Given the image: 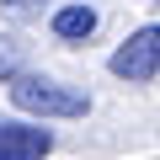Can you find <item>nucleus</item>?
Segmentation results:
<instances>
[{
	"instance_id": "nucleus-1",
	"label": "nucleus",
	"mask_w": 160,
	"mask_h": 160,
	"mask_svg": "<svg viewBox=\"0 0 160 160\" xmlns=\"http://www.w3.org/2000/svg\"><path fill=\"white\" fill-rule=\"evenodd\" d=\"M11 102L27 118H86L91 112V96L86 91L59 86V80H43V75H16L11 80Z\"/></svg>"
},
{
	"instance_id": "nucleus-2",
	"label": "nucleus",
	"mask_w": 160,
	"mask_h": 160,
	"mask_svg": "<svg viewBox=\"0 0 160 160\" xmlns=\"http://www.w3.org/2000/svg\"><path fill=\"white\" fill-rule=\"evenodd\" d=\"M112 75L118 80H155L160 75V22L139 27L118 53H112Z\"/></svg>"
},
{
	"instance_id": "nucleus-3",
	"label": "nucleus",
	"mask_w": 160,
	"mask_h": 160,
	"mask_svg": "<svg viewBox=\"0 0 160 160\" xmlns=\"http://www.w3.org/2000/svg\"><path fill=\"white\" fill-rule=\"evenodd\" d=\"M53 149V133L38 123H0V160H43Z\"/></svg>"
},
{
	"instance_id": "nucleus-4",
	"label": "nucleus",
	"mask_w": 160,
	"mask_h": 160,
	"mask_svg": "<svg viewBox=\"0 0 160 160\" xmlns=\"http://www.w3.org/2000/svg\"><path fill=\"white\" fill-rule=\"evenodd\" d=\"M96 11L91 6H64V11H53V38H64V43H86L91 32H96Z\"/></svg>"
},
{
	"instance_id": "nucleus-5",
	"label": "nucleus",
	"mask_w": 160,
	"mask_h": 160,
	"mask_svg": "<svg viewBox=\"0 0 160 160\" xmlns=\"http://www.w3.org/2000/svg\"><path fill=\"white\" fill-rule=\"evenodd\" d=\"M22 64H27L22 43H16V38H0V80H16V75H22Z\"/></svg>"
},
{
	"instance_id": "nucleus-6",
	"label": "nucleus",
	"mask_w": 160,
	"mask_h": 160,
	"mask_svg": "<svg viewBox=\"0 0 160 160\" xmlns=\"http://www.w3.org/2000/svg\"><path fill=\"white\" fill-rule=\"evenodd\" d=\"M0 11L16 16V22H27V16H38V11H43V0H0Z\"/></svg>"
},
{
	"instance_id": "nucleus-7",
	"label": "nucleus",
	"mask_w": 160,
	"mask_h": 160,
	"mask_svg": "<svg viewBox=\"0 0 160 160\" xmlns=\"http://www.w3.org/2000/svg\"><path fill=\"white\" fill-rule=\"evenodd\" d=\"M149 6H160V0H149Z\"/></svg>"
}]
</instances>
